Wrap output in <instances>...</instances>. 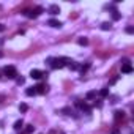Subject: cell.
I'll return each mask as SVG.
<instances>
[{
	"label": "cell",
	"mask_w": 134,
	"mask_h": 134,
	"mask_svg": "<svg viewBox=\"0 0 134 134\" xmlns=\"http://www.w3.org/2000/svg\"><path fill=\"white\" fill-rule=\"evenodd\" d=\"M47 90H49V87H47L46 84H38L36 87H35V92H36V93H40V95H46V93H47Z\"/></svg>",
	"instance_id": "cell-6"
},
{
	"label": "cell",
	"mask_w": 134,
	"mask_h": 134,
	"mask_svg": "<svg viewBox=\"0 0 134 134\" xmlns=\"http://www.w3.org/2000/svg\"><path fill=\"white\" fill-rule=\"evenodd\" d=\"M93 106H95V107H101V106H103V103H101V101H99V99H98V101H96V99H95V103H93Z\"/></svg>",
	"instance_id": "cell-24"
},
{
	"label": "cell",
	"mask_w": 134,
	"mask_h": 134,
	"mask_svg": "<svg viewBox=\"0 0 134 134\" xmlns=\"http://www.w3.org/2000/svg\"><path fill=\"white\" fill-rule=\"evenodd\" d=\"M88 68H90V63H85V65H84V66H80V73H82V74H84V73H85V71H87V70H88Z\"/></svg>",
	"instance_id": "cell-19"
},
{
	"label": "cell",
	"mask_w": 134,
	"mask_h": 134,
	"mask_svg": "<svg viewBox=\"0 0 134 134\" xmlns=\"http://www.w3.org/2000/svg\"><path fill=\"white\" fill-rule=\"evenodd\" d=\"M122 73H125V74H129V73H133V66H131V63L123 65V66H122Z\"/></svg>",
	"instance_id": "cell-9"
},
{
	"label": "cell",
	"mask_w": 134,
	"mask_h": 134,
	"mask_svg": "<svg viewBox=\"0 0 134 134\" xmlns=\"http://www.w3.org/2000/svg\"><path fill=\"white\" fill-rule=\"evenodd\" d=\"M125 117H126V114H125L123 110H115L114 114V118H115V126H118L120 123L125 122Z\"/></svg>",
	"instance_id": "cell-3"
},
{
	"label": "cell",
	"mask_w": 134,
	"mask_h": 134,
	"mask_svg": "<svg viewBox=\"0 0 134 134\" xmlns=\"http://www.w3.org/2000/svg\"><path fill=\"white\" fill-rule=\"evenodd\" d=\"M117 80H118V76H114V77H112V79L109 80V85H114Z\"/></svg>",
	"instance_id": "cell-23"
},
{
	"label": "cell",
	"mask_w": 134,
	"mask_h": 134,
	"mask_svg": "<svg viewBox=\"0 0 134 134\" xmlns=\"http://www.w3.org/2000/svg\"><path fill=\"white\" fill-rule=\"evenodd\" d=\"M41 13H43V6H35V8H32V10H28L25 13V16L30 18V19H36Z\"/></svg>",
	"instance_id": "cell-2"
},
{
	"label": "cell",
	"mask_w": 134,
	"mask_h": 134,
	"mask_svg": "<svg viewBox=\"0 0 134 134\" xmlns=\"http://www.w3.org/2000/svg\"><path fill=\"white\" fill-rule=\"evenodd\" d=\"M95 96H96V92H95V90H92V92L87 93V99H93Z\"/></svg>",
	"instance_id": "cell-18"
},
{
	"label": "cell",
	"mask_w": 134,
	"mask_h": 134,
	"mask_svg": "<svg viewBox=\"0 0 134 134\" xmlns=\"http://www.w3.org/2000/svg\"><path fill=\"white\" fill-rule=\"evenodd\" d=\"M3 57V52H2V51H0V58H2Z\"/></svg>",
	"instance_id": "cell-30"
},
{
	"label": "cell",
	"mask_w": 134,
	"mask_h": 134,
	"mask_svg": "<svg viewBox=\"0 0 134 134\" xmlns=\"http://www.w3.org/2000/svg\"><path fill=\"white\" fill-rule=\"evenodd\" d=\"M70 19H77V13H73V14L70 16Z\"/></svg>",
	"instance_id": "cell-28"
},
{
	"label": "cell",
	"mask_w": 134,
	"mask_h": 134,
	"mask_svg": "<svg viewBox=\"0 0 134 134\" xmlns=\"http://www.w3.org/2000/svg\"><path fill=\"white\" fill-rule=\"evenodd\" d=\"M101 28H103V30H110V28H112V24H110V22H103V24H101Z\"/></svg>",
	"instance_id": "cell-15"
},
{
	"label": "cell",
	"mask_w": 134,
	"mask_h": 134,
	"mask_svg": "<svg viewBox=\"0 0 134 134\" xmlns=\"http://www.w3.org/2000/svg\"><path fill=\"white\" fill-rule=\"evenodd\" d=\"M22 126H24V122H22V120H18V122L14 123V126H13V128H14L16 131H19V129H22Z\"/></svg>",
	"instance_id": "cell-11"
},
{
	"label": "cell",
	"mask_w": 134,
	"mask_h": 134,
	"mask_svg": "<svg viewBox=\"0 0 134 134\" xmlns=\"http://www.w3.org/2000/svg\"><path fill=\"white\" fill-rule=\"evenodd\" d=\"M33 129H35V126H33V125H27V128H25L24 134H32V133H33Z\"/></svg>",
	"instance_id": "cell-14"
},
{
	"label": "cell",
	"mask_w": 134,
	"mask_h": 134,
	"mask_svg": "<svg viewBox=\"0 0 134 134\" xmlns=\"http://www.w3.org/2000/svg\"><path fill=\"white\" fill-rule=\"evenodd\" d=\"M70 70H73V71L79 70V65H77V63H73V62H71V65H70Z\"/></svg>",
	"instance_id": "cell-21"
},
{
	"label": "cell",
	"mask_w": 134,
	"mask_h": 134,
	"mask_svg": "<svg viewBox=\"0 0 134 134\" xmlns=\"http://www.w3.org/2000/svg\"><path fill=\"white\" fill-rule=\"evenodd\" d=\"M62 112H65L66 115H71V114H73V110L70 109V107H65V109H62Z\"/></svg>",
	"instance_id": "cell-22"
},
{
	"label": "cell",
	"mask_w": 134,
	"mask_h": 134,
	"mask_svg": "<svg viewBox=\"0 0 134 134\" xmlns=\"http://www.w3.org/2000/svg\"><path fill=\"white\" fill-rule=\"evenodd\" d=\"M77 43H79L80 46H87V44H88V40H87V38H79Z\"/></svg>",
	"instance_id": "cell-16"
},
{
	"label": "cell",
	"mask_w": 134,
	"mask_h": 134,
	"mask_svg": "<svg viewBox=\"0 0 134 134\" xmlns=\"http://www.w3.org/2000/svg\"><path fill=\"white\" fill-rule=\"evenodd\" d=\"M126 32H128V33H133V32H134V28L131 27V25H129V27H126Z\"/></svg>",
	"instance_id": "cell-27"
},
{
	"label": "cell",
	"mask_w": 134,
	"mask_h": 134,
	"mask_svg": "<svg viewBox=\"0 0 134 134\" xmlns=\"http://www.w3.org/2000/svg\"><path fill=\"white\" fill-rule=\"evenodd\" d=\"M49 13H51L52 16L58 14V13H60V8H58V5H51V6H49Z\"/></svg>",
	"instance_id": "cell-10"
},
{
	"label": "cell",
	"mask_w": 134,
	"mask_h": 134,
	"mask_svg": "<svg viewBox=\"0 0 134 134\" xmlns=\"http://www.w3.org/2000/svg\"><path fill=\"white\" fill-rule=\"evenodd\" d=\"M30 77L32 79H41V77H47V73H43L40 70H32L30 71Z\"/></svg>",
	"instance_id": "cell-5"
},
{
	"label": "cell",
	"mask_w": 134,
	"mask_h": 134,
	"mask_svg": "<svg viewBox=\"0 0 134 134\" xmlns=\"http://www.w3.org/2000/svg\"><path fill=\"white\" fill-rule=\"evenodd\" d=\"M3 30H5V25H2V24H0V32H3Z\"/></svg>",
	"instance_id": "cell-29"
},
{
	"label": "cell",
	"mask_w": 134,
	"mask_h": 134,
	"mask_svg": "<svg viewBox=\"0 0 134 134\" xmlns=\"http://www.w3.org/2000/svg\"><path fill=\"white\" fill-rule=\"evenodd\" d=\"M47 25L58 28V27H62V22H60V21H57V19H49V21H47Z\"/></svg>",
	"instance_id": "cell-8"
},
{
	"label": "cell",
	"mask_w": 134,
	"mask_h": 134,
	"mask_svg": "<svg viewBox=\"0 0 134 134\" xmlns=\"http://www.w3.org/2000/svg\"><path fill=\"white\" fill-rule=\"evenodd\" d=\"M19 110H21V112H27V110H28V106H27V104H21V106H19Z\"/></svg>",
	"instance_id": "cell-20"
},
{
	"label": "cell",
	"mask_w": 134,
	"mask_h": 134,
	"mask_svg": "<svg viewBox=\"0 0 134 134\" xmlns=\"http://www.w3.org/2000/svg\"><path fill=\"white\" fill-rule=\"evenodd\" d=\"M5 76L8 77V79H14L16 76H18V71H16L14 66H5Z\"/></svg>",
	"instance_id": "cell-4"
},
{
	"label": "cell",
	"mask_w": 134,
	"mask_h": 134,
	"mask_svg": "<svg viewBox=\"0 0 134 134\" xmlns=\"http://www.w3.org/2000/svg\"><path fill=\"white\" fill-rule=\"evenodd\" d=\"M99 95H101L103 98H106V96H109V90L107 88H101V92H99Z\"/></svg>",
	"instance_id": "cell-17"
},
{
	"label": "cell",
	"mask_w": 134,
	"mask_h": 134,
	"mask_svg": "<svg viewBox=\"0 0 134 134\" xmlns=\"http://www.w3.org/2000/svg\"><path fill=\"white\" fill-rule=\"evenodd\" d=\"M120 18H122V14H120V13L117 11V10H114V11H112V19H114V21H118Z\"/></svg>",
	"instance_id": "cell-13"
},
{
	"label": "cell",
	"mask_w": 134,
	"mask_h": 134,
	"mask_svg": "<svg viewBox=\"0 0 134 134\" xmlns=\"http://www.w3.org/2000/svg\"><path fill=\"white\" fill-rule=\"evenodd\" d=\"M25 95H27V96H33V95H36V92H35V87H30V88H27V90H25Z\"/></svg>",
	"instance_id": "cell-12"
},
{
	"label": "cell",
	"mask_w": 134,
	"mask_h": 134,
	"mask_svg": "<svg viewBox=\"0 0 134 134\" xmlns=\"http://www.w3.org/2000/svg\"><path fill=\"white\" fill-rule=\"evenodd\" d=\"M112 134H120V129H118V126H114V129H112Z\"/></svg>",
	"instance_id": "cell-26"
},
{
	"label": "cell",
	"mask_w": 134,
	"mask_h": 134,
	"mask_svg": "<svg viewBox=\"0 0 134 134\" xmlns=\"http://www.w3.org/2000/svg\"><path fill=\"white\" fill-rule=\"evenodd\" d=\"M76 106H77V107H79V109H80V110H84V112H87V114H88V112H90V107H88L87 104H85V103H82V101H80V99H77V101H76Z\"/></svg>",
	"instance_id": "cell-7"
},
{
	"label": "cell",
	"mask_w": 134,
	"mask_h": 134,
	"mask_svg": "<svg viewBox=\"0 0 134 134\" xmlns=\"http://www.w3.org/2000/svg\"><path fill=\"white\" fill-rule=\"evenodd\" d=\"M24 82H25V79H24V77H18V85H22Z\"/></svg>",
	"instance_id": "cell-25"
},
{
	"label": "cell",
	"mask_w": 134,
	"mask_h": 134,
	"mask_svg": "<svg viewBox=\"0 0 134 134\" xmlns=\"http://www.w3.org/2000/svg\"><path fill=\"white\" fill-rule=\"evenodd\" d=\"M49 62L52 63L54 70H58V68H63L65 66V63H70V60L65 58V57H60V58H49Z\"/></svg>",
	"instance_id": "cell-1"
}]
</instances>
